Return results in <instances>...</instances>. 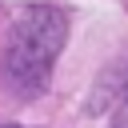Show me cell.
<instances>
[{
  "label": "cell",
  "mask_w": 128,
  "mask_h": 128,
  "mask_svg": "<svg viewBox=\"0 0 128 128\" xmlns=\"http://www.w3.org/2000/svg\"><path fill=\"white\" fill-rule=\"evenodd\" d=\"M64 44H68V16L60 8H52V4L24 8L16 16L8 48H4V72H8V80L24 96L44 92L48 80H52L56 56L64 52Z\"/></svg>",
  "instance_id": "obj_1"
},
{
  "label": "cell",
  "mask_w": 128,
  "mask_h": 128,
  "mask_svg": "<svg viewBox=\"0 0 128 128\" xmlns=\"http://www.w3.org/2000/svg\"><path fill=\"white\" fill-rule=\"evenodd\" d=\"M4 128H12V124H4Z\"/></svg>",
  "instance_id": "obj_3"
},
{
  "label": "cell",
  "mask_w": 128,
  "mask_h": 128,
  "mask_svg": "<svg viewBox=\"0 0 128 128\" xmlns=\"http://www.w3.org/2000/svg\"><path fill=\"white\" fill-rule=\"evenodd\" d=\"M112 128H128V84H124V104H120V112H116Z\"/></svg>",
  "instance_id": "obj_2"
}]
</instances>
